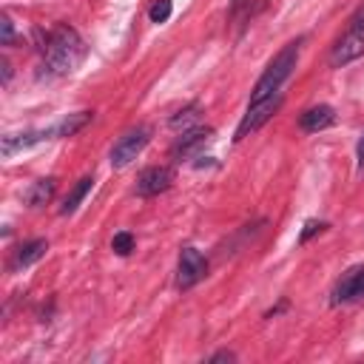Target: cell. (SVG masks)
I'll list each match as a JSON object with an SVG mask.
<instances>
[{
    "instance_id": "obj_4",
    "label": "cell",
    "mask_w": 364,
    "mask_h": 364,
    "mask_svg": "<svg viewBox=\"0 0 364 364\" xmlns=\"http://www.w3.org/2000/svg\"><path fill=\"white\" fill-rule=\"evenodd\" d=\"M148 139H151V128H148V125L128 128V131L114 142V148H111V165H114V168L131 165V162L139 156V151L148 145Z\"/></svg>"
},
{
    "instance_id": "obj_23",
    "label": "cell",
    "mask_w": 364,
    "mask_h": 364,
    "mask_svg": "<svg viewBox=\"0 0 364 364\" xmlns=\"http://www.w3.org/2000/svg\"><path fill=\"white\" fill-rule=\"evenodd\" d=\"M358 168L364 171V136H361V142H358Z\"/></svg>"
},
{
    "instance_id": "obj_8",
    "label": "cell",
    "mask_w": 364,
    "mask_h": 364,
    "mask_svg": "<svg viewBox=\"0 0 364 364\" xmlns=\"http://www.w3.org/2000/svg\"><path fill=\"white\" fill-rule=\"evenodd\" d=\"M358 296H364V264H355L347 273H341V279L336 282V287L330 293V301L344 304V301H353Z\"/></svg>"
},
{
    "instance_id": "obj_21",
    "label": "cell",
    "mask_w": 364,
    "mask_h": 364,
    "mask_svg": "<svg viewBox=\"0 0 364 364\" xmlns=\"http://www.w3.org/2000/svg\"><path fill=\"white\" fill-rule=\"evenodd\" d=\"M210 361H213V364H216V361H236V355H233L230 350H219V353L210 355Z\"/></svg>"
},
{
    "instance_id": "obj_22",
    "label": "cell",
    "mask_w": 364,
    "mask_h": 364,
    "mask_svg": "<svg viewBox=\"0 0 364 364\" xmlns=\"http://www.w3.org/2000/svg\"><path fill=\"white\" fill-rule=\"evenodd\" d=\"M0 68H3V85H9V80H11V65H9V60H0Z\"/></svg>"
},
{
    "instance_id": "obj_5",
    "label": "cell",
    "mask_w": 364,
    "mask_h": 364,
    "mask_svg": "<svg viewBox=\"0 0 364 364\" xmlns=\"http://www.w3.org/2000/svg\"><path fill=\"white\" fill-rule=\"evenodd\" d=\"M279 102H282V94H273V97H267V100H262V102H247V111H245V117L239 119L233 139L242 142L245 136H250L253 131H259V128L273 117V111L279 108Z\"/></svg>"
},
{
    "instance_id": "obj_3",
    "label": "cell",
    "mask_w": 364,
    "mask_h": 364,
    "mask_svg": "<svg viewBox=\"0 0 364 364\" xmlns=\"http://www.w3.org/2000/svg\"><path fill=\"white\" fill-rule=\"evenodd\" d=\"M364 54V9L353 14V20L347 23V28L341 31V37L336 40L333 51H330V65H347L353 60H358Z\"/></svg>"
},
{
    "instance_id": "obj_10",
    "label": "cell",
    "mask_w": 364,
    "mask_h": 364,
    "mask_svg": "<svg viewBox=\"0 0 364 364\" xmlns=\"http://www.w3.org/2000/svg\"><path fill=\"white\" fill-rule=\"evenodd\" d=\"M46 139H51L48 128H46V131H20V134H6V136H3V142H0V151H3V156L9 159V156H14V154H20V151H26V148H31V145H37V142H46Z\"/></svg>"
},
{
    "instance_id": "obj_20",
    "label": "cell",
    "mask_w": 364,
    "mask_h": 364,
    "mask_svg": "<svg viewBox=\"0 0 364 364\" xmlns=\"http://www.w3.org/2000/svg\"><path fill=\"white\" fill-rule=\"evenodd\" d=\"M0 28H3L0 43H3V46H11V40H14V26H11V20H9V17H3V20H0Z\"/></svg>"
},
{
    "instance_id": "obj_15",
    "label": "cell",
    "mask_w": 364,
    "mask_h": 364,
    "mask_svg": "<svg viewBox=\"0 0 364 364\" xmlns=\"http://www.w3.org/2000/svg\"><path fill=\"white\" fill-rule=\"evenodd\" d=\"M94 188V176H82L71 191H68V196L63 199V205H60V213L63 216H68V213H74L77 208H80V202L88 196V191Z\"/></svg>"
},
{
    "instance_id": "obj_17",
    "label": "cell",
    "mask_w": 364,
    "mask_h": 364,
    "mask_svg": "<svg viewBox=\"0 0 364 364\" xmlns=\"http://www.w3.org/2000/svg\"><path fill=\"white\" fill-rule=\"evenodd\" d=\"M171 11H173L171 0H154V6L148 9V17H151V23H168Z\"/></svg>"
},
{
    "instance_id": "obj_6",
    "label": "cell",
    "mask_w": 364,
    "mask_h": 364,
    "mask_svg": "<svg viewBox=\"0 0 364 364\" xmlns=\"http://www.w3.org/2000/svg\"><path fill=\"white\" fill-rule=\"evenodd\" d=\"M205 273H208V259L196 247H182L179 264H176V287L191 290L193 284H199L205 279Z\"/></svg>"
},
{
    "instance_id": "obj_1",
    "label": "cell",
    "mask_w": 364,
    "mask_h": 364,
    "mask_svg": "<svg viewBox=\"0 0 364 364\" xmlns=\"http://www.w3.org/2000/svg\"><path fill=\"white\" fill-rule=\"evenodd\" d=\"M40 51H43L46 74L48 77H63V74H71L85 60V40L68 23H57L46 34V40L40 43Z\"/></svg>"
},
{
    "instance_id": "obj_12",
    "label": "cell",
    "mask_w": 364,
    "mask_h": 364,
    "mask_svg": "<svg viewBox=\"0 0 364 364\" xmlns=\"http://www.w3.org/2000/svg\"><path fill=\"white\" fill-rule=\"evenodd\" d=\"M94 119V111H77V114H68V117H63L57 125H51L48 128V134H51V139H63V136H74V134H80L88 122Z\"/></svg>"
},
{
    "instance_id": "obj_16",
    "label": "cell",
    "mask_w": 364,
    "mask_h": 364,
    "mask_svg": "<svg viewBox=\"0 0 364 364\" xmlns=\"http://www.w3.org/2000/svg\"><path fill=\"white\" fill-rule=\"evenodd\" d=\"M199 117H202V105L199 102H191V105H185L182 111H176L171 117V128L173 131H191V128L199 125Z\"/></svg>"
},
{
    "instance_id": "obj_11",
    "label": "cell",
    "mask_w": 364,
    "mask_h": 364,
    "mask_svg": "<svg viewBox=\"0 0 364 364\" xmlns=\"http://www.w3.org/2000/svg\"><path fill=\"white\" fill-rule=\"evenodd\" d=\"M333 122H336V111H333L330 105H313V108H307V111L299 117V125H301V131H307V134H318V131L330 128Z\"/></svg>"
},
{
    "instance_id": "obj_7",
    "label": "cell",
    "mask_w": 364,
    "mask_h": 364,
    "mask_svg": "<svg viewBox=\"0 0 364 364\" xmlns=\"http://www.w3.org/2000/svg\"><path fill=\"white\" fill-rule=\"evenodd\" d=\"M171 185H173V168H168V165L145 168V171L136 176V193H139V196H156V193L168 191Z\"/></svg>"
},
{
    "instance_id": "obj_19",
    "label": "cell",
    "mask_w": 364,
    "mask_h": 364,
    "mask_svg": "<svg viewBox=\"0 0 364 364\" xmlns=\"http://www.w3.org/2000/svg\"><path fill=\"white\" fill-rule=\"evenodd\" d=\"M324 228H327V225H324V222H316V219H310V222H307V225H304V230H301V233H299V242H307V239H310V236H316V233H321V230H324Z\"/></svg>"
},
{
    "instance_id": "obj_9",
    "label": "cell",
    "mask_w": 364,
    "mask_h": 364,
    "mask_svg": "<svg viewBox=\"0 0 364 364\" xmlns=\"http://www.w3.org/2000/svg\"><path fill=\"white\" fill-rule=\"evenodd\" d=\"M210 136H213V131L210 128H199V125L191 128V131H182V136H176V142L171 148V156L173 159H188V156L199 154L210 142Z\"/></svg>"
},
{
    "instance_id": "obj_18",
    "label": "cell",
    "mask_w": 364,
    "mask_h": 364,
    "mask_svg": "<svg viewBox=\"0 0 364 364\" xmlns=\"http://www.w3.org/2000/svg\"><path fill=\"white\" fill-rule=\"evenodd\" d=\"M111 247H114V253H119V256H128V253L134 250V236H131L128 230H119V233H114V239H111Z\"/></svg>"
},
{
    "instance_id": "obj_2",
    "label": "cell",
    "mask_w": 364,
    "mask_h": 364,
    "mask_svg": "<svg viewBox=\"0 0 364 364\" xmlns=\"http://www.w3.org/2000/svg\"><path fill=\"white\" fill-rule=\"evenodd\" d=\"M299 51H301V40H290V43L267 63L264 74L256 80V85H253V91H250V102H262V100H267V97H273V94H282L284 80L293 74V68H296V63H299Z\"/></svg>"
},
{
    "instance_id": "obj_14",
    "label": "cell",
    "mask_w": 364,
    "mask_h": 364,
    "mask_svg": "<svg viewBox=\"0 0 364 364\" xmlns=\"http://www.w3.org/2000/svg\"><path fill=\"white\" fill-rule=\"evenodd\" d=\"M54 191H57V179H54V176L37 179V182H31V188L26 191V202H28L31 208H40V205H46V202L54 196Z\"/></svg>"
},
{
    "instance_id": "obj_13",
    "label": "cell",
    "mask_w": 364,
    "mask_h": 364,
    "mask_svg": "<svg viewBox=\"0 0 364 364\" xmlns=\"http://www.w3.org/2000/svg\"><path fill=\"white\" fill-rule=\"evenodd\" d=\"M48 253V242L46 239H31L26 245H20V250L14 253V267H31L34 262H40Z\"/></svg>"
}]
</instances>
